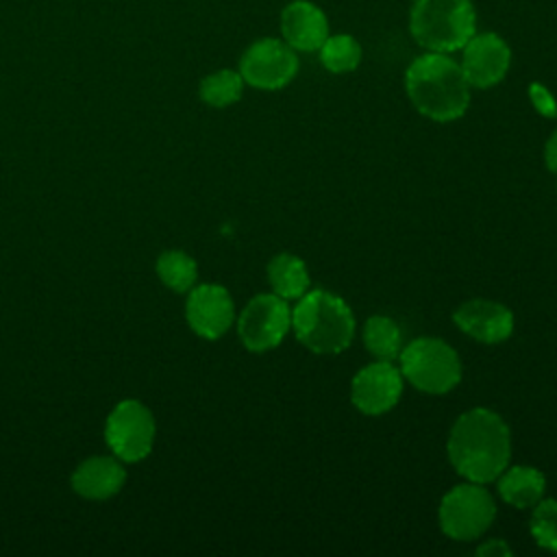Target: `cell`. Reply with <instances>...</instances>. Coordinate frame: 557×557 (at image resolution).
Instances as JSON below:
<instances>
[{
    "label": "cell",
    "mask_w": 557,
    "mask_h": 557,
    "mask_svg": "<svg viewBox=\"0 0 557 557\" xmlns=\"http://www.w3.org/2000/svg\"><path fill=\"white\" fill-rule=\"evenodd\" d=\"M511 455V437L503 418L476 407L461 413L448 435V457L455 470L472 483L500 476Z\"/></svg>",
    "instance_id": "6da1fadb"
},
{
    "label": "cell",
    "mask_w": 557,
    "mask_h": 557,
    "mask_svg": "<svg viewBox=\"0 0 557 557\" xmlns=\"http://www.w3.org/2000/svg\"><path fill=\"white\" fill-rule=\"evenodd\" d=\"M405 91L411 104L435 122H453L470 104V83L448 52L426 50L416 57L405 72Z\"/></svg>",
    "instance_id": "7a4b0ae2"
},
{
    "label": "cell",
    "mask_w": 557,
    "mask_h": 557,
    "mask_svg": "<svg viewBox=\"0 0 557 557\" xmlns=\"http://www.w3.org/2000/svg\"><path fill=\"white\" fill-rule=\"evenodd\" d=\"M292 326L298 342L322 355L342 352L355 335V320L348 305L326 289L305 292L298 298L292 311Z\"/></svg>",
    "instance_id": "3957f363"
},
{
    "label": "cell",
    "mask_w": 557,
    "mask_h": 557,
    "mask_svg": "<svg viewBox=\"0 0 557 557\" xmlns=\"http://www.w3.org/2000/svg\"><path fill=\"white\" fill-rule=\"evenodd\" d=\"M409 33L424 50H461L476 33L474 4L472 0H413Z\"/></svg>",
    "instance_id": "277c9868"
},
{
    "label": "cell",
    "mask_w": 557,
    "mask_h": 557,
    "mask_svg": "<svg viewBox=\"0 0 557 557\" xmlns=\"http://www.w3.org/2000/svg\"><path fill=\"white\" fill-rule=\"evenodd\" d=\"M400 372L426 394H446L461 379V361L446 342L418 337L400 350Z\"/></svg>",
    "instance_id": "5b68a950"
},
{
    "label": "cell",
    "mask_w": 557,
    "mask_h": 557,
    "mask_svg": "<svg viewBox=\"0 0 557 557\" xmlns=\"http://www.w3.org/2000/svg\"><path fill=\"white\" fill-rule=\"evenodd\" d=\"M437 516L440 527L448 537L468 542L476 540L490 529L496 516V505L481 483L470 481L455 485L448 494H444Z\"/></svg>",
    "instance_id": "8992f818"
},
{
    "label": "cell",
    "mask_w": 557,
    "mask_h": 557,
    "mask_svg": "<svg viewBox=\"0 0 557 557\" xmlns=\"http://www.w3.org/2000/svg\"><path fill=\"white\" fill-rule=\"evenodd\" d=\"M292 326V309L276 294L255 296L237 320L239 339L252 352H263L283 342Z\"/></svg>",
    "instance_id": "52a82bcc"
},
{
    "label": "cell",
    "mask_w": 557,
    "mask_h": 557,
    "mask_svg": "<svg viewBox=\"0 0 557 557\" xmlns=\"http://www.w3.org/2000/svg\"><path fill=\"white\" fill-rule=\"evenodd\" d=\"M298 72V57L292 46L276 37L257 39L248 50L242 54L239 74L244 83L257 89H281Z\"/></svg>",
    "instance_id": "ba28073f"
},
{
    "label": "cell",
    "mask_w": 557,
    "mask_h": 557,
    "mask_svg": "<svg viewBox=\"0 0 557 557\" xmlns=\"http://www.w3.org/2000/svg\"><path fill=\"white\" fill-rule=\"evenodd\" d=\"M104 437L122 461L144 459L154 442V418L137 400H122L107 418Z\"/></svg>",
    "instance_id": "9c48e42d"
},
{
    "label": "cell",
    "mask_w": 557,
    "mask_h": 557,
    "mask_svg": "<svg viewBox=\"0 0 557 557\" xmlns=\"http://www.w3.org/2000/svg\"><path fill=\"white\" fill-rule=\"evenodd\" d=\"M459 65L470 87L487 89L505 78L511 65V50L496 33H474L461 48Z\"/></svg>",
    "instance_id": "30bf717a"
},
{
    "label": "cell",
    "mask_w": 557,
    "mask_h": 557,
    "mask_svg": "<svg viewBox=\"0 0 557 557\" xmlns=\"http://www.w3.org/2000/svg\"><path fill=\"white\" fill-rule=\"evenodd\" d=\"M403 394V372L392 361H376L359 370L350 385L352 405L368 413L379 416L389 411Z\"/></svg>",
    "instance_id": "8fae6325"
},
{
    "label": "cell",
    "mask_w": 557,
    "mask_h": 557,
    "mask_svg": "<svg viewBox=\"0 0 557 557\" xmlns=\"http://www.w3.org/2000/svg\"><path fill=\"white\" fill-rule=\"evenodd\" d=\"M185 315L200 337L218 339L231 329L235 307L231 294L222 285H198L187 296Z\"/></svg>",
    "instance_id": "7c38bea8"
},
{
    "label": "cell",
    "mask_w": 557,
    "mask_h": 557,
    "mask_svg": "<svg viewBox=\"0 0 557 557\" xmlns=\"http://www.w3.org/2000/svg\"><path fill=\"white\" fill-rule=\"evenodd\" d=\"M281 35L287 46L300 52L320 50L329 37L324 11L309 0H294L281 13Z\"/></svg>",
    "instance_id": "4fadbf2b"
},
{
    "label": "cell",
    "mask_w": 557,
    "mask_h": 557,
    "mask_svg": "<svg viewBox=\"0 0 557 557\" xmlns=\"http://www.w3.org/2000/svg\"><path fill=\"white\" fill-rule=\"evenodd\" d=\"M455 324L483 344H496L511 335L513 313L492 300H468L453 313Z\"/></svg>",
    "instance_id": "5bb4252c"
},
{
    "label": "cell",
    "mask_w": 557,
    "mask_h": 557,
    "mask_svg": "<svg viewBox=\"0 0 557 557\" xmlns=\"http://www.w3.org/2000/svg\"><path fill=\"white\" fill-rule=\"evenodd\" d=\"M124 481V468L111 457H89L72 474L74 492L91 500H102L117 494Z\"/></svg>",
    "instance_id": "9a60e30c"
},
{
    "label": "cell",
    "mask_w": 557,
    "mask_h": 557,
    "mask_svg": "<svg viewBox=\"0 0 557 557\" xmlns=\"http://www.w3.org/2000/svg\"><path fill=\"white\" fill-rule=\"evenodd\" d=\"M544 474L531 466L505 468L498 479L500 498L518 509L533 507L544 494Z\"/></svg>",
    "instance_id": "2e32d148"
},
{
    "label": "cell",
    "mask_w": 557,
    "mask_h": 557,
    "mask_svg": "<svg viewBox=\"0 0 557 557\" xmlns=\"http://www.w3.org/2000/svg\"><path fill=\"white\" fill-rule=\"evenodd\" d=\"M268 281L274 294L285 300H298L309 289V272L305 261L289 252H281L268 263Z\"/></svg>",
    "instance_id": "e0dca14e"
},
{
    "label": "cell",
    "mask_w": 557,
    "mask_h": 557,
    "mask_svg": "<svg viewBox=\"0 0 557 557\" xmlns=\"http://www.w3.org/2000/svg\"><path fill=\"white\" fill-rule=\"evenodd\" d=\"M400 329L387 315H372L363 326L366 348L381 361H394L400 355Z\"/></svg>",
    "instance_id": "ac0fdd59"
},
{
    "label": "cell",
    "mask_w": 557,
    "mask_h": 557,
    "mask_svg": "<svg viewBox=\"0 0 557 557\" xmlns=\"http://www.w3.org/2000/svg\"><path fill=\"white\" fill-rule=\"evenodd\" d=\"M320 63L333 74L357 70L361 61V46L352 35H329L320 46Z\"/></svg>",
    "instance_id": "d6986e66"
},
{
    "label": "cell",
    "mask_w": 557,
    "mask_h": 557,
    "mask_svg": "<svg viewBox=\"0 0 557 557\" xmlns=\"http://www.w3.org/2000/svg\"><path fill=\"white\" fill-rule=\"evenodd\" d=\"M157 274L170 289L187 292L196 283L198 268L189 255L181 250H168L157 259Z\"/></svg>",
    "instance_id": "ffe728a7"
},
{
    "label": "cell",
    "mask_w": 557,
    "mask_h": 557,
    "mask_svg": "<svg viewBox=\"0 0 557 557\" xmlns=\"http://www.w3.org/2000/svg\"><path fill=\"white\" fill-rule=\"evenodd\" d=\"M244 78L239 72L220 70L202 78L200 98L211 107H228L242 98Z\"/></svg>",
    "instance_id": "44dd1931"
},
{
    "label": "cell",
    "mask_w": 557,
    "mask_h": 557,
    "mask_svg": "<svg viewBox=\"0 0 557 557\" xmlns=\"http://www.w3.org/2000/svg\"><path fill=\"white\" fill-rule=\"evenodd\" d=\"M531 535L542 548L557 550V500L544 498L533 505Z\"/></svg>",
    "instance_id": "7402d4cb"
},
{
    "label": "cell",
    "mask_w": 557,
    "mask_h": 557,
    "mask_svg": "<svg viewBox=\"0 0 557 557\" xmlns=\"http://www.w3.org/2000/svg\"><path fill=\"white\" fill-rule=\"evenodd\" d=\"M529 100H531V104L535 107V111L540 115L557 117V100L542 83H531L529 85Z\"/></svg>",
    "instance_id": "603a6c76"
},
{
    "label": "cell",
    "mask_w": 557,
    "mask_h": 557,
    "mask_svg": "<svg viewBox=\"0 0 557 557\" xmlns=\"http://www.w3.org/2000/svg\"><path fill=\"white\" fill-rule=\"evenodd\" d=\"M544 163L550 172H557V131L548 137L544 146Z\"/></svg>",
    "instance_id": "cb8c5ba5"
},
{
    "label": "cell",
    "mask_w": 557,
    "mask_h": 557,
    "mask_svg": "<svg viewBox=\"0 0 557 557\" xmlns=\"http://www.w3.org/2000/svg\"><path fill=\"white\" fill-rule=\"evenodd\" d=\"M476 553L479 555H490V553H500V555H509V548H507V544L503 542V540H492V542H487V544H483V546H479L476 548Z\"/></svg>",
    "instance_id": "d4e9b609"
}]
</instances>
